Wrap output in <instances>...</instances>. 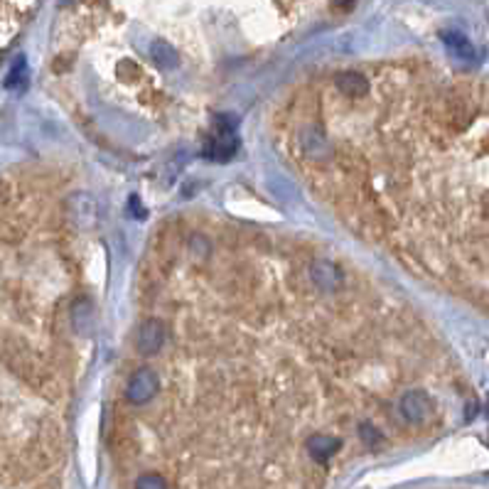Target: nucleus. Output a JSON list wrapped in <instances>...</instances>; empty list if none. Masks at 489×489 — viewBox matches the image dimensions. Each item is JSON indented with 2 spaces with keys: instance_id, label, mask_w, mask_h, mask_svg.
Segmentation results:
<instances>
[{
  "instance_id": "ddd939ff",
  "label": "nucleus",
  "mask_w": 489,
  "mask_h": 489,
  "mask_svg": "<svg viewBox=\"0 0 489 489\" xmlns=\"http://www.w3.org/2000/svg\"><path fill=\"white\" fill-rule=\"evenodd\" d=\"M130 209L138 211V216H145V209H143V206H140L138 197H130Z\"/></svg>"
},
{
  "instance_id": "2eb2a0df",
  "label": "nucleus",
  "mask_w": 489,
  "mask_h": 489,
  "mask_svg": "<svg viewBox=\"0 0 489 489\" xmlns=\"http://www.w3.org/2000/svg\"><path fill=\"white\" fill-rule=\"evenodd\" d=\"M487 413H489V404H487Z\"/></svg>"
},
{
  "instance_id": "39448f33",
  "label": "nucleus",
  "mask_w": 489,
  "mask_h": 489,
  "mask_svg": "<svg viewBox=\"0 0 489 489\" xmlns=\"http://www.w3.org/2000/svg\"><path fill=\"white\" fill-rule=\"evenodd\" d=\"M342 448V440L335 436H312L307 440V450L317 463H325Z\"/></svg>"
},
{
  "instance_id": "20e7f679",
  "label": "nucleus",
  "mask_w": 489,
  "mask_h": 489,
  "mask_svg": "<svg viewBox=\"0 0 489 489\" xmlns=\"http://www.w3.org/2000/svg\"><path fill=\"white\" fill-rule=\"evenodd\" d=\"M401 413H404L409 421L421 423L431 416V401H428V396L421 394V391L406 394L404 399H401Z\"/></svg>"
},
{
  "instance_id": "9b49d317",
  "label": "nucleus",
  "mask_w": 489,
  "mask_h": 489,
  "mask_svg": "<svg viewBox=\"0 0 489 489\" xmlns=\"http://www.w3.org/2000/svg\"><path fill=\"white\" fill-rule=\"evenodd\" d=\"M18 79L25 84V62H23V59H20V62L15 64L13 74H10V77H8V86H15V84H18Z\"/></svg>"
},
{
  "instance_id": "423d86ee",
  "label": "nucleus",
  "mask_w": 489,
  "mask_h": 489,
  "mask_svg": "<svg viewBox=\"0 0 489 489\" xmlns=\"http://www.w3.org/2000/svg\"><path fill=\"white\" fill-rule=\"evenodd\" d=\"M236 148H238V140L231 133H221L216 140H211V145L204 150V155L211 157V160H229L236 153Z\"/></svg>"
},
{
  "instance_id": "f8f14e48",
  "label": "nucleus",
  "mask_w": 489,
  "mask_h": 489,
  "mask_svg": "<svg viewBox=\"0 0 489 489\" xmlns=\"http://www.w3.org/2000/svg\"><path fill=\"white\" fill-rule=\"evenodd\" d=\"M477 409H480V406H477V401H470V404H467V409H465V413H467V421H472V418L477 416Z\"/></svg>"
},
{
  "instance_id": "7ed1b4c3",
  "label": "nucleus",
  "mask_w": 489,
  "mask_h": 489,
  "mask_svg": "<svg viewBox=\"0 0 489 489\" xmlns=\"http://www.w3.org/2000/svg\"><path fill=\"white\" fill-rule=\"evenodd\" d=\"M335 86H337V91L345 96V99H364V96L369 94V89H372V84H369V81L364 79L362 74H357V72L337 74Z\"/></svg>"
},
{
  "instance_id": "f257e3e1",
  "label": "nucleus",
  "mask_w": 489,
  "mask_h": 489,
  "mask_svg": "<svg viewBox=\"0 0 489 489\" xmlns=\"http://www.w3.org/2000/svg\"><path fill=\"white\" fill-rule=\"evenodd\" d=\"M157 391V374L153 369H138V372L130 377L128 387H126V396L130 404H145L155 396Z\"/></svg>"
},
{
  "instance_id": "1a4fd4ad",
  "label": "nucleus",
  "mask_w": 489,
  "mask_h": 489,
  "mask_svg": "<svg viewBox=\"0 0 489 489\" xmlns=\"http://www.w3.org/2000/svg\"><path fill=\"white\" fill-rule=\"evenodd\" d=\"M74 322H77V330L84 335H89L91 330V305L86 300H81L77 307H74Z\"/></svg>"
},
{
  "instance_id": "6e6552de",
  "label": "nucleus",
  "mask_w": 489,
  "mask_h": 489,
  "mask_svg": "<svg viewBox=\"0 0 489 489\" xmlns=\"http://www.w3.org/2000/svg\"><path fill=\"white\" fill-rule=\"evenodd\" d=\"M153 59L160 67H165V69H172L177 64V52L172 50L167 42H162V40H157L153 42Z\"/></svg>"
},
{
  "instance_id": "0eeeda50",
  "label": "nucleus",
  "mask_w": 489,
  "mask_h": 489,
  "mask_svg": "<svg viewBox=\"0 0 489 489\" xmlns=\"http://www.w3.org/2000/svg\"><path fill=\"white\" fill-rule=\"evenodd\" d=\"M443 40L445 45H448V50L455 54V57L460 59H467V62H472L475 59V50H472L470 40H467L465 35H460V32H443Z\"/></svg>"
},
{
  "instance_id": "4468645a",
  "label": "nucleus",
  "mask_w": 489,
  "mask_h": 489,
  "mask_svg": "<svg viewBox=\"0 0 489 489\" xmlns=\"http://www.w3.org/2000/svg\"><path fill=\"white\" fill-rule=\"evenodd\" d=\"M332 3L337 5V8H349V5L354 3V0H332Z\"/></svg>"
},
{
  "instance_id": "f03ea898",
  "label": "nucleus",
  "mask_w": 489,
  "mask_h": 489,
  "mask_svg": "<svg viewBox=\"0 0 489 489\" xmlns=\"http://www.w3.org/2000/svg\"><path fill=\"white\" fill-rule=\"evenodd\" d=\"M165 342V325L157 317H150L138 330V352L143 357H153Z\"/></svg>"
},
{
  "instance_id": "9d476101",
  "label": "nucleus",
  "mask_w": 489,
  "mask_h": 489,
  "mask_svg": "<svg viewBox=\"0 0 489 489\" xmlns=\"http://www.w3.org/2000/svg\"><path fill=\"white\" fill-rule=\"evenodd\" d=\"M216 128H219L221 133H233V128H236V118L233 116H216Z\"/></svg>"
}]
</instances>
